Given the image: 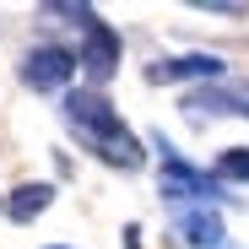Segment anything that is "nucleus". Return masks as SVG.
I'll use <instances>...</instances> for the list:
<instances>
[{
  "instance_id": "f257e3e1",
  "label": "nucleus",
  "mask_w": 249,
  "mask_h": 249,
  "mask_svg": "<svg viewBox=\"0 0 249 249\" xmlns=\"http://www.w3.org/2000/svg\"><path fill=\"white\" fill-rule=\"evenodd\" d=\"M60 114H65V124L76 130V141L87 146L92 157H103L108 168H141L146 162V152H141V141L119 124V114L108 108V98L98 92V87H76V92H65V103H60Z\"/></svg>"
},
{
  "instance_id": "f03ea898",
  "label": "nucleus",
  "mask_w": 249,
  "mask_h": 249,
  "mask_svg": "<svg viewBox=\"0 0 249 249\" xmlns=\"http://www.w3.org/2000/svg\"><path fill=\"white\" fill-rule=\"evenodd\" d=\"M146 141H152V152L162 157V179H157V195L168 200V206H184V200H200V206H212V200H228V184H222L217 174L195 168V162H184V152H174V141L162 136V130H152Z\"/></svg>"
},
{
  "instance_id": "7ed1b4c3",
  "label": "nucleus",
  "mask_w": 249,
  "mask_h": 249,
  "mask_svg": "<svg viewBox=\"0 0 249 249\" xmlns=\"http://www.w3.org/2000/svg\"><path fill=\"white\" fill-rule=\"evenodd\" d=\"M49 17H71L76 27H81V71H87V81L92 87H103V81L119 71V33L92 11V6H44Z\"/></svg>"
},
{
  "instance_id": "20e7f679",
  "label": "nucleus",
  "mask_w": 249,
  "mask_h": 249,
  "mask_svg": "<svg viewBox=\"0 0 249 249\" xmlns=\"http://www.w3.org/2000/svg\"><path fill=\"white\" fill-rule=\"evenodd\" d=\"M76 54L71 49H60V44H38V49H27V60H22V81L33 92H65L71 87V76H76Z\"/></svg>"
},
{
  "instance_id": "39448f33",
  "label": "nucleus",
  "mask_w": 249,
  "mask_h": 249,
  "mask_svg": "<svg viewBox=\"0 0 249 249\" xmlns=\"http://www.w3.org/2000/svg\"><path fill=\"white\" fill-rule=\"evenodd\" d=\"M222 76H228V60L222 54H206V49L146 65V81H157V87H168V81H222Z\"/></svg>"
},
{
  "instance_id": "423d86ee",
  "label": "nucleus",
  "mask_w": 249,
  "mask_h": 249,
  "mask_svg": "<svg viewBox=\"0 0 249 249\" xmlns=\"http://www.w3.org/2000/svg\"><path fill=\"white\" fill-rule=\"evenodd\" d=\"M179 238L190 249H222L228 233H222V217L206 212V206H195V212H179Z\"/></svg>"
},
{
  "instance_id": "0eeeda50",
  "label": "nucleus",
  "mask_w": 249,
  "mask_h": 249,
  "mask_svg": "<svg viewBox=\"0 0 249 249\" xmlns=\"http://www.w3.org/2000/svg\"><path fill=\"white\" fill-rule=\"evenodd\" d=\"M49 200H54V184H22V190H11V200H6V217H11V222H33Z\"/></svg>"
},
{
  "instance_id": "6e6552de",
  "label": "nucleus",
  "mask_w": 249,
  "mask_h": 249,
  "mask_svg": "<svg viewBox=\"0 0 249 249\" xmlns=\"http://www.w3.org/2000/svg\"><path fill=\"white\" fill-rule=\"evenodd\" d=\"M217 179H222V184H228V179L249 184V146H228V152L217 157Z\"/></svg>"
},
{
  "instance_id": "1a4fd4ad",
  "label": "nucleus",
  "mask_w": 249,
  "mask_h": 249,
  "mask_svg": "<svg viewBox=\"0 0 249 249\" xmlns=\"http://www.w3.org/2000/svg\"><path fill=\"white\" fill-rule=\"evenodd\" d=\"M195 11H217V17H244V6H233V0H195Z\"/></svg>"
},
{
  "instance_id": "9d476101",
  "label": "nucleus",
  "mask_w": 249,
  "mask_h": 249,
  "mask_svg": "<svg viewBox=\"0 0 249 249\" xmlns=\"http://www.w3.org/2000/svg\"><path fill=\"white\" fill-rule=\"evenodd\" d=\"M49 249H65V244H49Z\"/></svg>"
},
{
  "instance_id": "9b49d317",
  "label": "nucleus",
  "mask_w": 249,
  "mask_h": 249,
  "mask_svg": "<svg viewBox=\"0 0 249 249\" xmlns=\"http://www.w3.org/2000/svg\"><path fill=\"white\" fill-rule=\"evenodd\" d=\"M244 119H249V108H244Z\"/></svg>"
},
{
  "instance_id": "f8f14e48",
  "label": "nucleus",
  "mask_w": 249,
  "mask_h": 249,
  "mask_svg": "<svg viewBox=\"0 0 249 249\" xmlns=\"http://www.w3.org/2000/svg\"><path fill=\"white\" fill-rule=\"evenodd\" d=\"M0 212H6V206H0Z\"/></svg>"
}]
</instances>
